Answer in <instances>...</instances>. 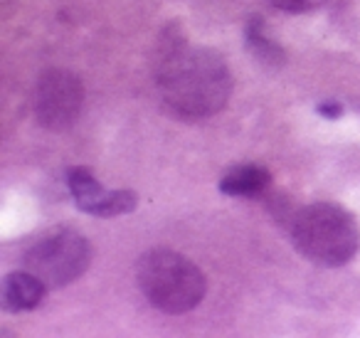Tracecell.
<instances>
[{
    "label": "cell",
    "instance_id": "1",
    "mask_svg": "<svg viewBox=\"0 0 360 338\" xmlns=\"http://www.w3.org/2000/svg\"><path fill=\"white\" fill-rule=\"evenodd\" d=\"M153 70L165 106L180 119L217 114L232 94V77L222 55L191 47L180 25H170L160 35Z\"/></svg>",
    "mask_w": 360,
    "mask_h": 338
},
{
    "label": "cell",
    "instance_id": "2",
    "mask_svg": "<svg viewBox=\"0 0 360 338\" xmlns=\"http://www.w3.org/2000/svg\"><path fill=\"white\" fill-rule=\"evenodd\" d=\"M141 292L165 313H186L205 296V274L173 249H150L136 267Z\"/></svg>",
    "mask_w": 360,
    "mask_h": 338
},
{
    "label": "cell",
    "instance_id": "3",
    "mask_svg": "<svg viewBox=\"0 0 360 338\" xmlns=\"http://www.w3.org/2000/svg\"><path fill=\"white\" fill-rule=\"evenodd\" d=\"M294 247L323 267H340L358 252L360 232L353 215L328 203H316L291 218Z\"/></svg>",
    "mask_w": 360,
    "mask_h": 338
},
{
    "label": "cell",
    "instance_id": "4",
    "mask_svg": "<svg viewBox=\"0 0 360 338\" xmlns=\"http://www.w3.org/2000/svg\"><path fill=\"white\" fill-rule=\"evenodd\" d=\"M91 259L89 242L75 230H55L40 237L25 254V269L47 289L67 287L86 272Z\"/></svg>",
    "mask_w": 360,
    "mask_h": 338
},
{
    "label": "cell",
    "instance_id": "5",
    "mask_svg": "<svg viewBox=\"0 0 360 338\" xmlns=\"http://www.w3.org/2000/svg\"><path fill=\"white\" fill-rule=\"evenodd\" d=\"M84 104V87L72 72L47 70L35 89V114L45 129L65 131L77 121Z\"/></svg>",
    "mask_w": 360,
    "mask_h": 338
},
{
    "label": "cell",
    "instance_id": "6",
    "mask_svg": "<svg viewBox=\"0 0 360 338\" xmlns=\"http://www.w3.org/2000/svg\"><path fill=\"white\" fill-rule=\"evenodd\" d=\"M47 287L32 272H13L3 282V306L8 311H30L37 308L45 299Z\"/></svg>",
    "mask_w": 360,
    "mask_h": 338
},
{
    "label": "cell",
    "instance_id": "7",
    "mask_svg": "<svg viewBox=\"0 0 360 338\" xmlns=\"http://www.w3.org/2000/svg\"><path fill=\"white\" fill-rule=\"evenodd\" d=\"M271 183V175L262 165H242L227 173L220 183V190L225 195H235V198H255L262 195Z\"/></svg>",
    "mask_w": 360,
    "mask_h": 338
},
{
    "label": "cell",
    "instance_id": "8",
    "mask_svg": "<svg viewBox=\"0 0 360 338\" xmlns=\"http://www.w3.org/2000/svg\"><path fill=\"white\" fill-rule=\"evenodd\" d=\"M67 183H70V190H72V195H75V200H77V208H82L84 213H89V215L99 213L101 203H104V198H106V193H109V190L101 188L99 180L91 175V170L70 168V173H67Z\"/></svg>",
    "mask_w": 360,
    "mask_h": 338
},
{
    "label": "cell",
    "instance_id": "9",
    "mask_svg": "<svg viewBox=\"0 0 360 338\" xmlns=\"http://www.w3.org/2000/svg\"><path fill=\"white\" fill-rule=\"evenodd\" d=\"M247 42H250L252 55H255L262 65H266V67H281V65H284V52H281L279 45H274V42L264 35L259 18H255V20L250 23V30H247Z\"/></svg>",
    "mask_w": 360,
    "mask_h": 338
},
{
    "label": "cell",
    "instance_id": "10",
    "mask_svg": "<svg viewBox=\"0 0 360 338\" xmlns=\"http://www.w3.org/2000/svg\"><path fill=\"white\" fill-rule=\"evenodd\" d=\"M136 205H139V195L134 190H109L96 218H119V215L131 213Z\"/></svg>",
    "mask_w": 360,
    "mask_h": 338
},
{
    "label": "cell",
    "instance_id": "11",
    "mask_svg": "<svg viewBox=\"0 0 360 338\" xmlns=\"http://www.w3.org/2000/svg\"><path fill=\"white\" fill-rule=\"evenodd\" d=\"M271 3L286 13H306V11H314V8H321L328 0H271Z\"/></svg>",
    "mask_w": 360,
    "mask_h": 338
},
{
    "label": "cell",
    "instance_id": "12",
    "mask_svg": "<svg viewBox=\"0 0 360 338\" xmlns=\"http://www.w3.org/2000/svg\"><path fill=\"white\" fill-rule=\"evenodd\" d=\"M319 114L326 116V119H338V116L343 114V106H340L338 101H326V104L319 106Z\"/></svg>",
    "mask_w": 360,
    "mask_h": 338
}]
</instances>
